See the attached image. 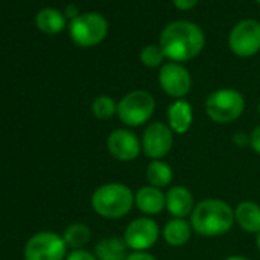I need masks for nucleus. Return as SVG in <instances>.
Instances as JSON below:
<instances>
[{
	"label": "nucleus",
	"mask_w": 260,
	"mask_h": 260,
	"mask_svg": "<svg viewBox=\"0 0 260 260\" xmlns=\"http://www.w3.org/2000/svg\"><path fill=\"white\" fill-rule=\"evenodd\" d=\"M245 110V98L236 89H219L208 95L205 112L208 118L217 124H228L242 116Z\"/></svg>",
	"instance_id": "4"
},
{
	"label": "nucleus",
	"mask_w": 260,
	"mask_h": 260,
	"mask_svg": "<svg viewBox=\"0 0 260 260\" xmlns=\"http://www.w3.org/2000/svg\"><path fill=\"white\" fill-rule=\"evenodd\" d=\"M257 246H258V249H260V233L257 234Z\"/></svg>",
	"instance_id": "30"
},
{
	"label": "nucleus",
	"mask_w": 260,
	"mask_h": 260,
	"mask_svg": "<svg viewBox=\"0 0 260 260\" xmlns=\"http://www.w3.org/2000/svg\"><path fill=\"white\" fill-rule=\"evenodd\" d=\"M68 245L52 231L34 234L25 245V260H66Z\"/></svg>",
	"instance_id": "7"
},
{
	"label": "nucleus",
	"mask_w": 260,
	"mask_h": 260,
	"mask_svg": "<svg viewBox=\"0 0 260 260\" xmlns=\"http://www.w3.org/2000/svg\"><path fill=\"white\" fill-rule=\"evenodd\" d=\"M169 127L173 130V134L184 135L187 134L193 124V107L185 100H176L169 106L167 110Z\"/></svg>",
	"instance_id": "15"
},
{
	"label": "nucleus",
	"mask_w": 260,
	"mask_h": 260,
	"mask_svg": "<svg viewBox=\"0 0 260 260\" xmlns=\"http://www.w3.org/2000/svg\"><path fill=\"white\" fill-rule=\"evenodd\" d=\"M173 4H175V7H176L178 10H181V11H188V10H191V8L196 7L198 0H173Z\"/></svg>",
	"instance_id": "26"
},
{
	"label": "nucleus",
	"mask_w": 260,
	"mask_h": 260,
	"mask_svg": "<svg viewBox=\"0 0 260 260\" xmlns=\"http://www.w3.org/2000/svg\"><path fill=\"white\" fill-rule=\"evenodd\" d=\"M107 150L109 153L122 162H130L140 156L143 152L141 140L127 128H116L107 138Z\"/></svg>",
	"instance_id": "12"
},
{
	"label": "nucleus",
	"mask_w": 260,
	"mask_h": 260,
	"mask_svg": "<svg viewBox=\"0 0 260 260\" xmlns=\"http://www.w3.org/2000/svg\"><path fill=\"white\" fill-rule=\"evenodd\" d=\"M249 146H251V149L257 155H260V125H257L251 132V135H249Z\"/></svg>",
	"instance_id": "25"
},
{
	"label": "nucleus",
	"mask_w": 260,
	"mask_h": 260,
	"mask_svg": "<svg viewBox=\"0 0 260 260\" xmlns=\"http://www.w3.org/2000/svg\"><path fill=\"white\" fill-rule=\"evenodd\" d=\"M257 2H258V4H260V0H257Z\"/></svg>",
	"instance_id": "32"
},
{
	"label": "nucleus",
	"mask_w": 260,
	"mask_h": 260,
	"mask_svg": "<svg viewBox=\"0 0 260 260\" xmlns=\"http://www.w3.org/2000/svg\"><path fill=\"white\" fill-rule=\"evenodd\" d=\"M258 113H260V103H258Z\"/></svg>",
	"instance_id": "31"
},
{
	"label": "nucleus",
	"mask_w": 260,
	"mask_h": 260,
	"mask_svg": "<svg viewBox=\"0 0 260 260\" xmlns=\"http://www.w3.org/2000/svg\"><path fill=\"white\" fill-rule=\"evenodd\" d=\"M236 223L246 233H260V205L252 201H243L234 208Z\"/></svg>",
	"instance_id": "16"
},
{
	"label": "nucleus",
	"mask_w": 260,
	"mask_h": 260,
	"mask_svg": "<svg viewBox=\"0 0 260 260\" xmlns=\"http://www.w3.org/2000/svg\"><path fill=\"white\" fill-rule=\"evenodd\" d=\"M190 223L193 231L204 237H217L226 234L236 223L234 210L222 199L210 198L196 204Z\"/></svg>",
	"instance_id": "2"
},
{
	"label": "nucleus",
	"mask_w": 260,
	"mask_h": 260,
	"mask_svg": "<svg viewBox=\"0 0 260 260\" xmlns=\"http://www.w3.org/2000/svg\"><path fill=\"white\" fill-rule=\"evenodd\" d=\"M159 86L172 98L182 100L191 89V75L179 63H167L159 71Z\"/></svg>",
	"instance_id": "11"
},
{
	"label": "nucleus",
	"mask_w": 260,
	"mask_h": 260,
	"mask_svg": "<svg viewBox=\"0 0 260 260\" xmlns=\"http://www.w3.org/2000/svg\"><path fill=\"white\" fill-rule=\"evenodd\" d=\"M205 45L202 29L190 22H173L161 32L159 46L166 58L173 63L190 61L201 54Z\"/></svg>",
	"instance_id": "1"
},
{
	"label": "nucleus",
	"mask_w": 260,
	"mask_h": 260,
	"mask_svg": "<svg viewBox=\"0 0 260 260\" xmlns=\"http://www.w3.org/2000/svg\"><path fill=\"white\" fill-rule=\"evenodd\" d=\"M173 141V130L169 127V124L152 122L144 128L141 147L147 158L153 161H161L170 153Z\"/></svg>",
	"instance_id": "10"
},
{
	"label": "nucleus",
	"mask_w": 260,
	"mask_h": 260,
	"mask_svg": "<svg viewBox=\"0 0 260 260\" xmlns=\"http://www.w3.org/2000/svg\"><path fill=\"white\" fill-rule=\"evenodd\" d=\"M228 45L233 54L242 58L255 55L260 51V23L255 20H242L230 32Z\"/></svg>",
	"instance_id": "8"
},
{
	"label": "nucleus",
	"mask_w": 260,
	"mask_h": 260,
	"mask_svg": "<svg viewBox=\"0 0 260 260\" xmlns=\"http://www.w3.org/2000/svg\"><path fill=\"white\" fill-rule=\"evenodd\" d=\"M127 249L124 237H106L96 243L95 257L98 260H125L128 255Z\"/></svg>",
	"instance_id": "18"
},
{
	"label": "nucleus",
	"mask_w": 260,
	"mask_h": 260,
	"mask_svg": "<svg viewBox=\"0 0 260 260\" xmlns=\"http://www.w3.org/2000/svg\"><path fill=\"white\" fill-rule=\"evenodd\" d=\"M107 20L96 13L80 14L69 25L72 40L83 48H92L100 45L107 36Z\"/></svg>",
	"instance_id": "6"
},
{
	"label": "nucleus",
	"mask_w": 260,
	"mask_h": 260,
	"mask_svg": "<svg viewBox=\"0 0 260 260\" xmlns=\"http://www.w3.org/2000/svg\"><path fill=\"white\" fill-rule=\"evenodd\" d=\"M90 204L98 216L104 219H121L132 211L135 193L122 182H109L93 191Z\"/></svg>",
	"instance_id": "3"
},
{
	"label": "nucleus",
	"mask_w": 260,
	"mask_h": 260,
	"mask_svg": "<svg viewBox=\"0 0 260 260\" xmlns=\"http://www.w3.org/2000/svg\"><path fill=\"white\" fill-rule=\"evenodd\" d=\"M66 260H98V258L95 257V254L86 249H72V252L66 255Z\"/></svg>",
	"instance_id": "24"
},
{
	"label": "nucleus",
	"mask_w": 260,
	"mask_h": 260,
	"mask_svg": "<svg viewBox=\"0 0 260 260\" xmlns=\"http://www.w3.org/2000/svg\"><path fill=\"white\" fill-rule=\"evenodd\" d=\"M135 205L146 216L159 214L166 208V193L161 188L144 185L135 193Z\"/></svg>",
	"instance_id": "14"
},
{
	"label": "nucleus",
	"mask_w": 260,
	"mask_h": 260,
	"mask_svg": "<svg viewBox=\"0 0 260 260\" xmlns=\"http://www.w3.org/2000/svg\"><path fill=\"white\" fill-rule=\"evenodd\" d=\"M194 207V198L187 187L173 185L166 193V208L176 219H185L187 216H191Z\"/></svg>",
	"instance_id": "13"
},
{
	"label": "nucleus",
	"mask_w": 260,
	"mask_h": 260,
	"mask_svg": "<svg viewBox=\"0 0 260 260\" xmlns=\"http://www.w3.org/2000/svg\"><path fill=\"white\" fill-rule=\"evenodd\" d=\"M37 26L45 34H58L66 26V17L52 8H45L37 14Z\"/></svg>",
	"instance_id": "19"
},
{
	"label": "nucleus",
	"mask_w": 260,
	"mask_h": 260,
	"mask_svg": "<svg viewBox=\"0 0 260 260\" xmlns=\"http://www.w3.org/2000/svg\"><path fill=\"white\" fill-rule=\"evenodd\" d=\"M225 260H249V258L245 257V255H230V257H226Z\"/></svg>",
	"instance_id": "29"
},
{
	"label": "nucleus",
	"mask_w": 260,
	"mask_h": 260,
	"mask_svg": "<svg viewBox=\"0 0 260 260\" xmlns=\"http://www.w3.org/2000/svg\"><path fill=\"white\" fill-rule=\"evenodd\" d=\"M92 113L98 119H110L118 113V103L109 95H100L92 103Z\"/></svg>",
	"instance_id": "22"
},
{
	"label": "nucleus",
	"mask_w": 260,
	"mask_h": 260,
	"mask_svg": "<svg viewBox=\"0 0 260 260\" xmlns=\"http://www.w3.org/2000/svg\"><path fill=\"white\" fill-rule=\"evenodd\" d=\"M63 240L68 248L83 249L90 240V228L84 223H72L64 230Z\"/></svg>",
	"instance_id": "21"
},
{
	"label": "nucleus",
	"mask_w": 260,
	"mask_h": 260,
	"mask_svg": "<svg viewBox=\"0 0 260 260\" xmlns=\"http://www.w3.org/2000/svg\"><path fill=\"white\" fill-rule=\"evenodd\" d=\"M64 14H66V17H68L71 22L80 16V14H78V10H77V7H75V5H68V7H66V11H64Z\"/></svg>",
	"instance_id": "28"
},
{
	"label": "nucleus",
	"mask_w": 260,
	"mask_h": 260,
	"mask_svg": "<svg viewBox=\"0 0 260 260\" xmlns=\"http://www.w3.org/2000/svg\"><path fill=\"white\" fill-rule=\"evenodd\" d=\"M155 107L156 103L152 93L146 90H134L119 100L116 115L125 125L140 127L152 118Z\"/></svg>",
	"instance_id": "5"
},
{
	"label": "nucleus",
	"mask_w": 260,
	"mask_h": 260,
	"mask_svg": "<svg viewBox=\"0 0 260 260\" xmlns=\"http://www.w3.org/2000/svg\"><path fill=\"white\" fill-rule=\"evenodd\" d=\"M193 233V226L190 222H187L185 219H170L164 230H162V237L164 240L170 245V246H184Z\"/></svg>",
	"instance_id": "17"
},
{
	"label": "nucleus",
	"mask_w": 260,
	"mask_h": 260,
	"mask_svg": "<svg viewBox=\"0 0 260 260\" xmlns=\"http://www.w3.org/2000/svg\"><path fill=\"white\" fill-rule=\"evenodd\" d=\"M159 239L158 223L149 217H137L130 222L124 231V242L134 252H147Z\"/></svg>",
	"instance_id": "9"
},
{
	"label": "nucleus",
	"mask_w": 260,
	"mask_h": 260,
	"mask_svg": "<svg viewBox=\"0 0 260 260\" xmlns=\"http://www.w3.org/2000/svg\"><path fill=\"white\" fill-rule=\"evenodd\" d=\"M146 178L149 181V185L164 188L173 181V169L164 161H152L147 167Z\"/></svg>",
	"instance_id": "20"
},
{
	"label": "nucleus",
	"mask_w": 260,
	"mask_h": 260,
	"mask_svg": "<svg viewBox=\"0 0 260 260\" xmlns=\"http://www.w3.org/2000/svg\"><path fill=\"white\" fill-rule=\"evenodd\" d=\"M125 260H158V258L149 252H132L127 255Z\"/></svg>",
	"instance_id": "27"
},
{
	"label": "nucleus",
	"mask_w": 260,
	"mask_h": 260,
	"mask_svg": "<svg viewBox=\"0 0 260 260\" xmlns=\"http://www.w3.org/2000/svg\"><path fill=\"white\" fill-rule=\"evenodd\" d=\"M140 58H141V63L146 68H158V66H161V63L166 58V55H164L161 46H158V45H149V46H146L141 51Z\"/></svg>",
	"instance_id": "23"
}]
</instances>
